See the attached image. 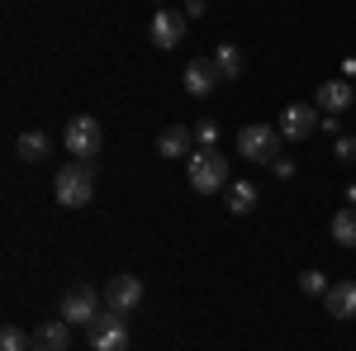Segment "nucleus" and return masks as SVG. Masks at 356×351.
<instances>
[{
  "label": "nucleus",
  "instance_id": "obj_1",
  "mask_svg": "<svg viewBox=\"0 0 356 351\" xmlns=\"http://www.w3.org/2000/svg\"><path fill=\"white\" fill-rule=\"evenodd\" d=\"M53 195L62 209H86L95 199V166L90 162H72L53 176Z\"/></svg>",
  "mask_w": 356,
  "mask_h": 351
},
{
  "label": "nucleus",
  "instance_id": "obj_2",
  "mask_svg": "<svg viewBox=\"0 0 356 351\" xmlns=\"http://www.w3.org/2000/svg\"><path fill=\"white\" fill-rule=\"evenodd\" d=\"M280 147H285V138H280V129H271V124H247L243 133H238V152H243L247 162L275 166L280 162Z\"/></svg>",
  "mask_w": 356,
  "mask_h": 351
},
{
  "label": "nucleus",
  "instance_id": "obj_3",
  "mask_svg": "<svg viewBox=\"0 0 356 351\" xmlns=\"http://www.w3.org/2000/svg\"><path fill=\"white\" fill-rule=\"evenodd\" d=\"M67 152L76 157V162H95L100 157V147H105V129H100V119H90V114H76V119H67Z\"/></svg>",
  "mask_w": 356,
  "mask_h": 351
},
{
  "label": "nucleus",
  "instance_id": "obj_4",
  "mask_svg": "<svg viewBox=\"0 0 356 351\" xmlns=\"http://www.w3.org/2000/svg\"><path fill=\"white\" fill-rule=\"evenodd\" d=\"M228 186V162H223L219 147H200L191 157V190H200V195H219V190Z\"/></svg>",
  "mask_w": 356,
  "mask_h": 351
},
{
  "label": "nucleus",
  "instance_id": "obj_5",
  "mask_svg": "<svg viewBox=\"0 0 356 351\" xmlns=\"http://www.w3.org/2000/svg\"><path fill=\"white\" fill-rule=\"evenodd\" d=\"M86 342L90 351H129V323H124V313H100L95 323L86 327Z\"/></svg>",
  "mask_w": 356,
  "mask_h": 351
},
{
  "label": "nucleus",
  "instance_id": "obj_6",
  "mask_svg": "<svg viewBox=\"0 0 356 351\" xmlns=\"http://www.w3.org/2000/svg\"><path fill=\"white\" fill-rule=\"evenodd\" d=\"M62 318L72 327H90L100 318V290H90V285H72L67 295H62Z\"/></svg>",
  "mask_w": 356,
  "mask_h": 351
},
{
  "label": "nucleus",
  "instance_id": "obj_7",
  "mask_svg": "<svg viewBox=\"0 0 356 351\" xmlns=\"http://www.w3.org/2000/svg\"><path fill=\"white\" fill-rule=\"evenodd\" d=\"M323 119H318V109L314 105H285L280 109V119H275V129H280V138L285 142H300V138H314V129H318Z\"/></svg>",
  "mask_w": 356,
  "mask_h": 351
},
{
  "label": "nucleus",
  "instance_id": "obj_8",
  "mask_svg": "<svg viewBox=\"0 0 356 351\" xmlns=\"http://www.w3.org/2000/svg\"><path fill=\"white\" fill-rule=\"evenodd\" d=\"M138 304H143V280L138 275H114V280H105V309L134 313Z\"/></svg>",
  "mask_w": 356,
  "mask_h": 351
},
{
  "label": "nucleus",
  "instance_id": "obj_9",
  "mask_svg": "<svg viewBox=\"0 0 356 351\" xmlns=\"http://www.w3.org/2000/svg\"><path fill=\"white\" fill-rule=\"evenodd\" d=\"M219 72H214V57H204V62H191L186 67V95L191 100H209L214 90H219Z\"/></svg>",
  "mask_w": 356,
  "mask_h": 351
},
{
  "label": "nucleus",
  "instance_id": "obj_10",
  "mask_svg": "<svg viewBox=\"0 0 356 351\" xmlns=\"http://www.w3.org/2000/svg\"><path fill=\"white\" fill-rule=\"evenodd\" d=\"M147 33H152V43H157V48H176V43L186 38V19H181L176 10H157V15H152V24H147Z\"/></svg>",
  "mask_w": 356,
  "mask_h": 351
},
{
  "label": "nucleus",
  "instance_id": "obj_11",
  "mask_svg": "<svg viewBox=\"0 0 356 351\" xmlns=\"http://www.w3.org/2000/svg\"><path fill=\"white\" fill-rule=\"evenodd\" d=\"M29 337H33V351H67V342H72V323H67V318H57V323H38Z\"/></svg>",
  "mask_w": 356,
  "mask_h": 351
},
{
  "label": "nucleus",
  "instance_id": "obj_12",
  "mask_svg": "<svg viewBox=\"0 0 356 351\" xmlns=\"http://www.w3.org/2000/svg\"><path fill=\"white\" fill-rule=\"evenodd\" d=\"M332 318H356V280H337L328 295H323Z\"/></svg>",
  "mask_w": 356,
  "mask_h": 351
},
{
  "label": "nucleus",
  "instance_id": "obj_13",
  "mask_svg": "<svg viewBox=\"0 0 356 351\" xmlns=\"http://www.w3.org/2000/svg\"><path fill=\"white\" fill-rule=\"evenodd\" d=\"M314 100L323 105V114H342V109L352 105V85L342 81V76H337V81H323V85H318V95H314Z\"/></svg>",
  "mask_w": 356,
  "mask_h": 351
},
{
  "label": "nucleus",
  "instance_id": "obj_14",
  "mask_svg": "<svg viewBox=\"0 0 356 351\" xmlns=\"http://www.w3.org/2000/svg\"><path fill=\"white\" fill-rule=\"evenodd\" d=\"M191 129H186V124H171V129H162V133H157V152H162V157H181V152H186V147H191Z\"/></svg>",
  "mask_w": 356,
  "mask_h": 351
},
{
  "label": "nucleus",
  "instance_id": "obj_15",
  "mask_svg": "<svg viewBox=\"0 0 356 351\" xmlns=\"http://www.w3.org/2000/svg\"><path fill=\"white\" fill-rule=\"evenodd\" d=\"M48 147H53V138H48V133H38V129L19 133V142H15V152H19L24 162H43V157H48Z\"/></svg>",
  "mask_w": 356,
  "mask_h": 351
},
{
  "label": "nucleus",
  "instance_id": "obj_16",
  "mask_svg": "<svg viewBox=\"0 0 356 351\" xmlns=\"http://www.w3.org/2000/svg\"><path fill=\"white\" fill-rule=\"evenodd\" d=\"M257 209V186L252 181H228V214H252Z\"/></svg>",
  "mask_w": 356,
  "mask_h": 351
},
{
  "label": "nucleus",
  "instance_id": "obj_17",
  "mask_svg": "<svg viewBox=\"0 0 356 351\" xmlns=\"http://www.w3.org/2000/svg\"><path fill=\"white\" fill-rule=\"evenodd\" d=\"M214 72H219L223 81H233V76H243V53H238L233 43H219V53H214Z\"/></svg>",
  "mask_w": 356,
  "mask_h": 351
},
{
  "label": "nucleus",
  "instance_id": "obj_18",
  "mask_svg": "<svg viewBox=\"0 0 356 351\" xmlns=\"http://www.w3.org/2000/svg\"><path fill=\"white\" fill-rule=\"evenodd\" d=\"M332 243L356 247V209H337V214H332Z\"/></svg>",
  "mask_w": 356,
  "mask_h": 351
},
{
  "label": "nucleus",
  "instance_id": "obj_19",
  "mask_svg": "<svg viewBox=\"0 0 356 351\" xmlns=\"http://www.w3.org/2000/svg\"><path fill=\"white\" fill-rule=\"evenodd\" d=\"M328 290H332V285H328V275H323V270H304V275H300V295L323 299Z\"/></svg>",
  "mask_w": 356,
  "mask_h": 351
},
{
  "label": "nucleus",
  "instance_id": "obj_20",
  "mask_svg": "<svg viewBox=\"0 0 356 351\" xmlns=\"http://www.w3.org/2000/svg\"><path fill=\"white\" fill-rule=\"evenodd\" d=\"M0 351H33V337L24 327H0Z\"/></svg>",
  "mask_w": 356,
  "mask_h": 351
},
{
  "label": "nucleus",
  "instance_id": "obj_21",
  "mask_svg": "<svg viewBox=\"0 0 356 351\" xmlns=\"http://www.w3.org/2000/svg\"><path fill=\"white\" fill-rule=\"evenodd\" d=\"M195 138H200V147H219V124H200Z\"/></svg>",
  "mask_w": 356,
  "mask_h": 351
},
{
  "label": "nucleus",
  "instance_id": "obj_22",
  "mask_svg": "<svg viewBox=\"0 0 356 351\" xmlns=\"http://www.w3.org/2000/svg\"><path fill=\"white\" fill-rule=\"evenodd\" d=\"M337 157H342V162H356V138L337 133Z\"/></svg>",
  "mask_w": 356,
  "mask_h": 351
},
{
  "label": "nucleus",
  "instance_id": "obj_23",
  "mask_svg": "<svg viewBox=\"0 0 356 351\" xmlns=\"http://www.w3.org/2000/svg\"><path fill=\"white\" fill-rule=\"evenodd\" d=\"M275 176H280V181H295L300 171H295V162H275Z\"/></svg>",
  "mask_w": 356,
  "mask_h": 351
},
{
  "label": "nucleus",
  "instance_id": "obj_24",
  "mask_svg": "<svg viewBox=\"0 0 356 351\" xmlns=\"http://www.w3.org/2000/svg\"><path fill=\"white\" fill-rule=\"evenodd\" d=\"M186 15H204V0H186Z\"/></svg>",
  "mask_w": 356,
  "mask_h": 351
}]
</instances>
